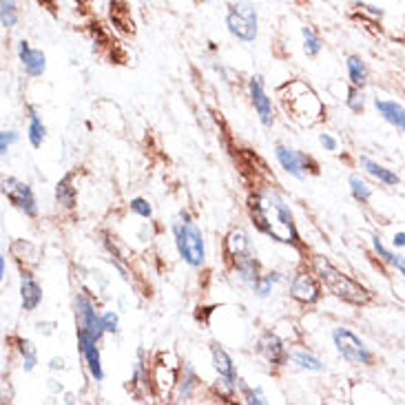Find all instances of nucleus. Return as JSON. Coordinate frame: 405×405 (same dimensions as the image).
Returning <instances> with one entry per match:
<instances>
[{
	"instance_id": "nucleus-1",
	"label": "nucleus",
	"mask_w": 405,
	"mask_h": 405,
	"mask_svg": "<svg viewBox=\"0 0 405 405\" xmlns=\"http://www.w3.org/2000/svg\"><path fill=\"white\" fill-rule=\"evenodd\" d=\"M248 211H251L253 224L264 235H268L270 240H275L279 244H288V246L299 244L295 217L290 213L288 204L275 191H268V189L257 191L251 198Z\"/></svg>"
},
{
	"instance_id": "nucleus-2",
	"label": "nucleus",
	"mask_w": 405,
	"mask_h": 405,
	"mask_svg": "<svg viewBox=\"0 0 405 405\" xmlns=\"http://www.w3.org/2000/svg\"><path fill=\"white\" fill-rule=\"evenodd\" d=\"M312 270H315L317 279L328 288L334 297L344 299V302L352 306H365L370 304V290L363 288L361 284H357L352 277H348L346 272H341L337 266H332V261H328L321 255L312 257Z\"/></svg>"
},
{
	"instance_id": "nucleus-3",
	"label": "nucleus",
	"mask_w": 405,
	"mask_h": 405,
	"mask_svg": "<svg viewBox=\"0 0 405 405\" xmlns=\"http://www.w3.org/2000/svg\"><path fill=\"white\" fill-rule=\"evenodd\" d=\"M173 237L179 257L186 261L191 268H200L206 259V248H204V237L202 230L195 226V221L191 219L189 213L182 211L179 221L173 224Z\"/></svg>"
},
{
	"instance_id": "nucleus-4",
	"label": "nucleus",
	"mask_w": 405,
	"mask_h": 405,
	"mask_svg": "<svg viewBox=\"0 0 405 405\" xmlns=\"http://www.w3.org/2000/svg\"><path fill=\"white\" fill-rule=\"evenodd\" d=\"M226 29L242 43H255L259 34V16L253 0H235L226 14Z\"/></svg>"
},
{
	"instance_id": "nucleus-5",
	"label": "nucleus",
	"mask_w": 405,
	"mask_h": 405,
	"mask_svg": "<svg viewBox=\"0 0 405 405\" xmlns=\"http://www.w3.org/2000/svg\"><path fill=\"white\" fill-rule=\"evenodd\" d=\"M332 341H334L337 352L346 361L357 363V365H372V361H374L372 352L368 350V346H365L352 330H348V328H334Z\"/></svg>"
},
{
	"instance_id": "nucleus-6",
	"label": "nucleus",
	"mask_w": 405,
	"mask_h": 405,
	"mask_svg": "<svg viewBox=\"0 0 405 405\" xmlns=\"http://www.w3.org/2000/svg\"><path fill=\"white\" fill-rule=\"evenodd\" d=\"M73 308H75V321H78V328L84 330L91 339L100 341L102 334L107 332L104 330V323H102V315H98V310L94 306L89 297H84L82 293H78L73 299Z\"/></svg>"
},
{
	"instance_id": "nucleus-7",
	"label": "nucleus",
	"mask_w": 405,
	"mask_h": 405,
	"mask_svg": "<svg viewBox=\"0 0 405 405\" xmlns=\"http://www.w3.org/2000/svg\"><path fill=\"white\" fill-rule=\"evenodd\" d=\"M3 193L7 195V200L24 215H29V217L38 215V204H36L34 191L29 184H24V182L16 179V177H7V179H3Z\"/></svg>"
},
{
	"instance_id": "nucleus-8",
	"label": "nucleus",
	"mask_w": 405,
	"mask_h": 405,
	"mask_svg": "<svg viewBox=\"0 0 405 405\" xmlns=\"http://www.w3.org/2000/svg\"><path fill=\"white\" fill-rule=\"evenodd\" d=\"M75 334H78V348H80V355L87 363V370L91 374L94 381H102L104 378V370H102V361H100V350H98V341L96 339H91L84 330L75 328Z\"/></svg>"
},
{
	"instance_id": "nucleus-9",
	"label": "nucleus",
	"mask_w": 405,
	"mask_h": 405,
	"mask_svg": "<svg viewBox=\"0 0 405 405\" xmlns=\"http://www.w3.org/2000/svg\"><path fill=\"white\" fill-rule=\"evenodd\" d=\"M290 295L293 299L302 304H317L321 297V288L315 275H308V272H297L290 279Z\"/></svg>"
},
{
	"instance_id": "nucleus-10",
	"label": "nucleus",
	"mask_w": 405,
	"mask_h": 405,
	"mask_svg": "<svg viewBox=\"0 0 405 405\" xmlns=\"http://www.w3.org/2000/svg\"><path fill=\"white\" fill-rule=\"evenodd\" d=\"M257 352L272 365H284L290 359L288 348L284 346L281 339L275 332H264L257 341Z\"/></svg>"
},
{
	"instance_id": "nucleus-11",
	"label": "nucleus",
	"mask_w": 405,
	"mask_h": 405,
	"mask_svg": "<svg viewBox=\"0 0 405 405\" xmlns=\"http://www.w3.org/2000/svg\"><path fill=\"white\" fill-rule=\"evenodd\" d=\"M224 248H226V255L228 259L235 264H240L244 259H251L255 257L253 255V244H251V237L242 230V228H233L228 235H226V242H224Z\"/></svg>"
},
{
	"instance_id": "nucleus-12",
	"label": "nucleus",
	"mask_w": 405,
	"mask_h": 405,
	"mask_svg": "<svg viewBox=\"0 0 405 405\" xmlns=\"http://www.w3.org/2000/svg\"><path fill=\"white\" fill-rule=\"evenodd\" d=\"M248 91H251V102H253V107H255V111L259 115L261 124L270 126L272 124V102L266 96L264 82H261L259 75H253L251 80H248Z\"/></svg>"
},
{
	"instance_id": "nucleus-13",
	"label": "nucleus",
	"mask_w": 405,
	"mask_h": 405,
	"mask_svg": "<svg viewBox=\"0 0 405 405\" xmlns=\"http://www.w3.org/2000/svg\"><path fill=\"white\" fill-rule=\"evenodd\" d=\"M18 58L22 62L24 71H27L31 78H40L47 69V56L40 49H34L27 40L18 43Z\"/></svg>"
},
{
	"instance_id": "nucleus-14",
	"label": "nucleus",
	"mask_w": 405,
	"mask_h": 405,
	"mask_svg": "<svg viewBox=\"0 0 405 405\" xmlns=\"http://www.w3.org/2000/svg\"><path fill=\"white\" fill-rule=\"evenodd\" d=\"M275 155H277V162L281 164V168L286 173H290L297 179H304V175L308 171V158L306 155H302L295 149H288V147H277Z\"/></svg>"
},
{
	"instance_id": "nucleus-15",
	"label": "nucleus",
	"mask_w": 405,
	"mask_h": 405,
	"mask_svg": "<svg viewBox=\"0 0 405 405\" xmlns=\"http://www.w3.org/2000/svg\"><path fill=\"white\" fill-rule=\"evenodd\" d=\"M20 302H22V310L27 312H34L43 302V288L34 279L31 272H22L20 277Z\"/></svg>"
},
{
	"instance_id": "nucleus-16",
	"label": "nucleus",
	"mask_w": 405,
	"mask_h": 405,
	"mask_svg": "<svg viewBox=\"0 0 405 405\" xmlns=\"http://www.w3.org/2000/svg\"><path fill=\"white\" fill-rule=\"evenodd\" d=\"M374 107L378 111V115L383 117L388 124H392L395 128L403 131L405 133V107L399 104L397 100H374Z\"/></svg>"
},
{
	"instance_id": "nucleus-17",
	"label": "nucleus",
	"mask_w": 405,
	"mask_h": 405,
	"mask_svg": "<svg viewBox=\"0 0 405 405\" xmlns=\"http://www.w3.org/2000/svg\"><path fill=\"white\" fill-rule=\"evenodd\" d=\"M211 357H213V368L221 378H228V381H237V372H235V363L228 357V352L221 348L219 344H211Z\"/></svg>"
},
{
	"instance_id": "nucleus-18",
	"label": "nucleus",
	"mask_w": 405,
	"mask_h": 405,
	"mask_svg": "<svg viewBox=\"0 0 405 405\" xmlns=\"http://www.w3.org/2000/svg\"><path fill=\"white\" fill-rule=\"evenodd\" d=\"M359 162H361V166L365 168V173L372 175L374 179H378V182H381V184H385V186H397L399 182H401L399 175H397L395 171H390V168H385L383 164H378V162L370 160L368 155H361Z\"/></svg>"
},
{
	"instance_id": "nucleus-19",
	"label": "nucleus",
	"mask_w": 405,
	"mask_h": 405,
	"mask_svg": "<svg viewBox=\"0 0 405 405\" xmlns=\"http://www.w3.org/2000/svg\"><path fill=\"white\" fill-rule=\"evenodd\" d=\"M346 69H348V78H350L352 87L363 89L365 82H368V67H365L363 58L361 56H348Z\"/></svg>"
},
{
	"instance_id": "nucleus-20",
	"label": "nucleus",
	"mask_w": 405,
	"mask_h": 405,
	"mask_svg": "<svg viewBox=\"0 0 405 405\" xmlns=\"http://www.w3.org/2000/svg\"><path fill=\"white\" fill-rule=\"evenodd\" d=\"M198 388V374H195L193 365L186 363L182 368V376L177 378V399L179 401H189L193 397V390Z\"/></svg>"
},
{
	"instance_id": "nucleus-21",
	"label": "nucleus",
	"mask_w": 405,
	"mask_h": 405,
	"mask_svg": "<svg viewBox=\"0 0 405 405\" xmlns=\"http://www.w3.org/2000/svg\"><path fill=\"white\" fill-rule=\"evenodd\" d=\"M56 202L62 208H73L75 206V186H73V173H67L58 184H56Z\"/></svg>"
},
{
	"instance_id": "nucleus-22",
	"label": "nucleus",
	"mask_w": 405,
	"mask_h": 405,
	"mask_svg": "<svg viewBox=\"0 0 405 405\" xmlns=\"http://www.w3.org/2000/svg\"><path fill=\"white\" fill-rule=\"evenodd\" d=\"M45 135H47V128H45V124H43V117L38 115L36 107H29V126H27V138H29V145H31L34 149L43 147Z\"/></svg>"
},
{
	"instance_id": "nucleus-23",
	"label": "nucleus",
	"mask_w": 405,
	"mask_h": 405,
	"mask_svg": "<svg viewBox=\"0 0 405 405\" xmlns=\"http://www.w3.org/2000/svg\"><path fill=\"white\" fill-rule=\"evenodd\" d=\"M235 275H237V279L246 286H253L259 277H261V272H259V261L255 257L251 259H244L240 261V264H235Z\"/></svg>"
},
{
	"instance_id": "nucleus-24",
	"label": "nucleus",
	"mask_w": 405,
	"mask_h": 405,
	"mask_svg": "<svg viewBox=\"0 0 405 405\" xmlns=\"http://www.w3.org/2000/svg\"><path fill=\"white\" fill-rule=\"evenodd\" d=\"M372 248H374V253L378 255V259H381L383 264L395 266L401 272V275H405V257L403 255H395L392 251H388V248L383 246V242L378 240V237H372Z\"/></svg>"
},
{
	"instance_id": "nucleus-25",
	"label": "nucleus",
	"mask_w": 405,
	"mask_h": 405,
	"mask_svg": "<svg viewBox=\"0 0 405 405\" xmlns=\"http://www.w3.org/2000/svg\"><path fill=\"white\" fill-rule=\"evenodd\" d=\"M290 361L297 365V368L308 370V372H321L323 370L321 359H317L315 355H310V352H306V350H293Z\"/></svg>"
},
{
	"instance_id": "nucleus-26",
	"label": "nucleus",
	"mask_w": 405,
	"mask_h": 405,
	"mask_svg": "<svg viewBox=\"0 0 405 405\" xmlns=\"http://www.w3.org/2000/svg\"><path fill=\"white\" fill-rule=\"evenodd\" d=\"M0 24L5 29H14L18 24V3L16 0H0Z\"/></svg>"
},
{
	"instance_id": "nucleus-27",
	"label": "nucleus",
	"mask_w": 405,
	"mask_h": 405,
	"mask_svg": "<svg viewBox=\"0 0 405 405\" xmlns=\"http://www.w3.org/2000/svg\"><path fill=\"white\" fill-rule=\"evenodd\" d=\"M18 352L22 357V370L24 372H31L38 363V350L36 346L29 341V339H18Z\"/></svg>"
},
{
	"instance_id": "nucleus-28",
	"label": "nucleus",
	"mask_w": 405,
	"mask_h": 405,
	"mask_svg": "<svg viewBox=\"0 0 405 405\" xmlns=\"http://www.w3.org/2000/svg\"><path fill=\"white\" fill-rule=\"evenodd\" d=\"M151 381H155V385H158L160 392H166L177 383V376L171 368H166V365H158L153 376H151Z\"/></svg>"
},
{
	"instance_id": "nucleus-29",
	"label": "nucleus",
	"mask_w": 405,
	"mask_h": 405,
	"mask_svg": "<svg viewBox=\"0 0 405 405\" xmlns=\"http://www.w3.org/2000/svg\"><path fill=\"white\" fill-rule=\"evenodd\" d=\"M348 184H350V191H352V195H355L357 202L365 204L372 198V189H370V184L361 175H350Z\"/></svg>"
},
{
	"instance_id": "nucleus-30",
	"label": "nucleus",
	"mask_w": 405,
	"mask_h": 405,
	"mask_svg": "<svg viewBox=\"0 0 405 405\" xmlns=\"http://www.w3.org/2000/svg\"><path fill=\"white\" fill-rule=\"evenodd\" d=\"M302 34H304V51H306V56L308 58L319 56L321 49H323V43H321V38L315 34V29H312V27H302Z\"/></svg>"
},
{
	"instance_id": "nucleus-31",
	"label": "nucleus",
	"mask_w": 405,
	"mask_h": 405,
	"mask_svg": "<svg viewBox=\"0 0 405 405\" xmlns=\"http://www.w3.org/2000/svg\"><path fill=\"white\" fill-rule=\"evenodd\" d=\"M277 279H279L277 272H268V275H261V277L251 286V288H253V293H255L257 297L264 299V297H268V295L272 293V284H275Z\"/></svg>"
},
{
	"instance_id": "nucleus-32",
	"label": "nucleus",
	"mask_w": 405,
	"mask_h": 405,
	"mask_svg": "<svg viewBox=\"0 0 405 405\" xmlns=\"http://www.w3.org/2000/svg\"><path fill=\"white\" fill-rule=\"evenodd\" d=\"M346 104H348V109H352L355 113H361V111L365 109V94H363V89H359V87H350V89H348Z\"/></svg>"
},
{
	"instance_id": "nucleus-33",
	"label": "nucleus",
	"mask_w": 405,
	"mask_h": 405,
	"mask_svg": "<svg viewBox=\"0 0 405 405\" xmlns=\"http://www.w3.org/2000/svg\"><path fill=\"white\" fill-rule=\"evenodd\" d=\"M131 211H133L135 215H140V217L149 219L153 215V206L145 198H135V200H131Z\"/></svg>"
},
{
	"instance_id": "nucleus-34",
	"label": "nucleus",
	"mask_w": 405,
	"mask_h": 405,
	"mask_svg": "<svg viewBox=\"0 0 405 405\" xmlns=\"http://www.w3.org/2000/svg\"><path fill=\"white\" fill-rule=\"evenodd\" d=\"M11 142H18V133L16 131H3V133H0V153L7 155Z\"/></svg>"
},
{
	"instance_id": "nucleus-35",
	"label": "nucleus",
	"mask_w": 405,
	"mask_h": 405,
	"mask_svg": "<svg viewBox=\"0 0 405 405\" xmlns=\"http://www.w3.org/2000/svg\"><path fill=\"white\" fill-rule=\"evenodd\" d=\"M242 395H244V401H246V403H255V405H264V403H268L266 397L261 395L259 390H251V388H248L246 392H242Z\"/></svg>"
},
{
	"instance_id": "nucleus-36",
	"label": "nucleus",
	"mask_w": 405,
	"mask_h": 405,
	"mask_svg": "<svg viewBox=\"0 0 405 405\" xmlns=\"http://www.w3.org/2000/svg\"><path fill=\"white\" fill-rule=\"evenodd\" d=\"M102 323H104V330L107 332H117V315L115 312H104L102 315Z\"/></svg>"
},
{
	"instance_id": "nucleus-37",
	"label": "nucleus",
	"mask_w": 405,
	"mask_h": 405,
	"mask_svg": "<svg viewBox=\"0 0 405 405\" xmlns=\"http://www.w3.org/2000/svg\"><path fill=\"white\" fill-rule=\"evenodd\" d=\"M319 142H321V147H323L325 151H337V147H339V142H337L330 133H321V135H319Z\"/></svg>"
},
{
	"instance_id": "nucleus-38",
	"label": "nucleus",
	"mask_w": 405,
	"mask_h": 405,
	"mask_svg": "<svg viewBox=\"0 0 405 405\" xmlns=\"http://www.w3.org/2000/svg\"><path fill=\"white\" fill-rule=\"evenodd\" d=\"M392 244L397 248H405V233H397L395 237H392Z\"/></svg>"
},
{
	"instance_id": "nucleus-39",
	"label": "nucleus",
	"mask_w": 405,
	"mask_h": 405,
	"mask_svg": "<svg viewBox=\"0 0 405 405\" xmlns=\"http://www.w3.org/2000/svg\"><path fill=\"white\" fill-rule=\"evenodd\" d=\"M5 272H7V257L3 255L0 257V277H5Z\"/></svg>"
},
{
	"instance_id": "nucleus-40",
	"label": "nucleus",
	"mask_w": 405,
	"mask_h": 405,
	"mask_svg": "<svg viewBox=\"0 0 405 405\" xmlns=\"http://www.w3.org/2000/svg\"><path fill=\"white\" fill-rule=\"evenodd\" d=\"M62 359H51V368H54V370H58V368H62Z\"/></svg>"
},
{
	"instance_id": "nucleus-41",
	"label": "nucleus",
	"mask_w": 405,
	"mask_h": 405,
	"mask_svg": "<svg viewBox=\"0 0 405 405\" xmlns=\"http://www.w3.org/2000/svg\"><path fill=\"white\" fill-rule=\"evenodd\" d=\"M198 3H204V0H198Z\"/></svg>"
}]
</instances>
